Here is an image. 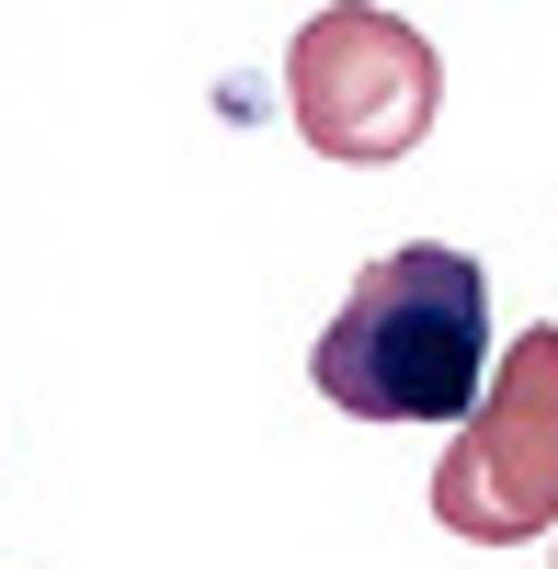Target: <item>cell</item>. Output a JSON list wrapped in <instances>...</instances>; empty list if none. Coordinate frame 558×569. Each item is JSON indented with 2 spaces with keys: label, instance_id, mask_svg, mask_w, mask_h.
<instances>
[{
  "label": "cell",
  "instance_id": "6da1fadb",
  "mask_svg": "<svg viewBox=\"0 0 558 569\" xmlns=\"http://www.w3.org/2000/svg\"><path fill=\"white\" fill-rule=\"evenodd\" d=\"M308 388L342 421H468L490 399V273L456 240H399L308 342Z\"/></svg>",
  "mask_w": 558,
  "mask_h": 569
},
{
  "label": "cell",
  "instance_id": "7a4b0ae2",
  "mask_svg": "<svg viewBox=\"0 0 558 569\" xmlns=\"http://www.w3.org/2000/svg\"><path fill=\"white\" fill-rule=\"evenodd\" d=\"M445 114V58L422 23H399L388 0H331L286 46V126L342 171H388L434 137Z\"/></svg>",
  "mask_w": 558,
  "mask_h": 569
},
{
  "label": "cell",
  "instance_id": "3957f363",
  "mask_svg": "<svg viewBox=\"0 0 558 569\" xmlns=\"http://www.w3.org/2000/svg\"><path fill=\"white\" fill-rule=\"evenodd\" d=\"M434 525L456 547H536V536H558V319L501 342L490 399L445 433Z\"/></svg>",
  "mask_w": 558,
  "mask_h": 569
}]
</instances>
